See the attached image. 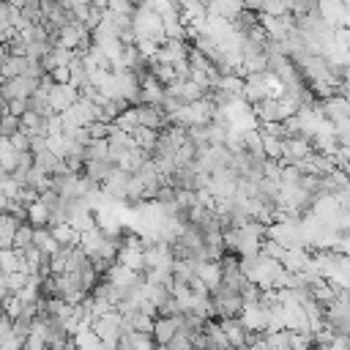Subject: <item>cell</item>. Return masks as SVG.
I'll use <instances>...</instances> for the list:
<instances>
[{
  "label": "cell",
  "instance_id": "1",
  "mask_svg": "<svg viewBox=\"0 0 350 350\" xmlns=\"http://www.w3.org/2000/svg\"><path fill=\"white\" fill-rule=\"evenodd\" d=\"M36 88H38V79H30L27 74L14 77V79H3L0 82V98L3 101H16V98L25 101L36 93Z\"/></svg>",
  "mask_w": 350,
  "mask_h": 350
},
{
  "label": "cell",
  "instance_id": "2",
  "mask_svg": "<svg viewBox=\"0 0 350 350\" xmlns=\"http://www.w3.org/2000/svg\"><path fill=\"white\" fill-rule=\"evenodd\" d=\"M317 14L331 27H347L350 25V5L342 0H323L317 3Z\"/></svg>",
  "mask_w": 350,
  "mask_h": 350
},
{
  "label": "cell",
  "instance_id": "3",
  "mask_svg": "<svg viewBox=\"0 0 350 350\" xmlns=\"http://www.w3.org/2000/svg\"><path fill=\"white\" fill-rule=\"evenodd\" d=\"M77 101H79V93H77V88H71V85H52V90L46 93V107H49L55 115L66 112V109L74 107Z\"/></svg>",
  "mask_w": 350,
  "mask_h": 350
},
{
  "label": "cell",
  "instance_id": "4",
  "mask_svg": "<svg viewBox=\"0 0 350 350\" xmlns=\"http://www.w3.org/2000/svg\"><path fill=\"white\" fill-rule=\"evenodd\" d=\"M134 115H137V126L150 129V131H161V129L170 126L167 118H164V112L159 107H150V104H137L134 107Z\"/></svg>",
  "mask_w": 350,
  "mask_h": 350
},
{
  "label": "cell",
  "instance_id": "5",
  "mask_svg": "<svg viewBox=\"0 0 350 350\" xmlns=\"http://www.w3.org/2000/svg\"><path fill=\"white\" fill-rule=\"evenodd\" d=\"M216 323H219V328H221V334H224V339L232 350H246V334L249 331L241 325L238 317H224V320H216Z\"/></svg>",
  "mask_w": 350,
  "mask_h": 350
},
{
  "label": "cell",
  "instance_id": "6",
  "mask_svg": "<svg viewBox=\"0 0 350 350\" xmlns=\"http://www.w3.org/2000/svg\"><path fill=\"white\" fill-rule=\"evenodd\" d=\"M317 109H320V115H323L328 123H336V120L350 118V101L342 98V96H331V98H325V101H317Z\"/></svg>",
  "mask_w": 350,
  "mask_h": 350
},
{
  "label": "cell",
  "instance_id": "7",
  "mask_svg": "<svg viewBox=\"0 0 350 350\" xmlns=\"http://www.w3.org/2000/svg\"><path fill=\"white\" fill-rule=\"evenodd\" d=\"M194 279L202 282L205 290H208V295H211V293L219 287V282H221V265H219V260H216V262H213V260L194 262Z\"/></svg>",
  "mask_w": 350,
  "mask_h": 350
},
{
  "label": "cell",
  "instance_id": "8",
  "mask_svg": "<svg viewBox=\"0 0 350 350\" xmlns=\"http://www.w3.org/2000/svg\"><path fill=\"white\" fill-rule=\"evenodd\" d=\"M241 325L249 331V334H265V309L257 304V306H243L241 314H238Z\"/></svg>",
  "mask_w": 350,
  "mask_h": 350
},
{
  "label": "cell",
  "instance_id": "9",
  "mask_svg": "<svg viewBox=\"0 0 350 350\" xmlns=\"http://www.w3.org/2000/svg\"><path fill=\"white\" fill-rule=\"evenodd\" d=\"M49 230V235L55 238V243L57 246H66V249H71V246H79V232L68 224V221H60V224H49L46 227Z\"/></svg>",
  "mask_w": 350,
  "mask_h": 350
},
{
  "label": "cell",
  "instance_id": "10",
  "mask_svg": "<svg viewBox=\"0 0 350 350\" xmlns=\"http://www.w3.org/2000/svg\"><path fill=\"white\" fill-rule=\"evenodd\" d=\"M68 63H71V52L63 49V46H49V52L38 60V66L44 68V74H49V71H55V68H63V66H68Z\"/></svg>",
  "mask_w": 350,
  "mask_h": 350
},
{
  "label": "cell",
  "instance_id": "11",
  "mask_svg": "<svg viewBox=\"0 0 350 350\" xmlns=\"http://www.w3.org/2000/svg\"><path fill=\"white\" fill-rule=\"evenodd\" d=\"M145 159H148V156H145L139 148H129V150H123V153L118 156V161H115V170L134 175V172L142 167V161H145Z\"/></svg>",
  "mask_w": 350,
  "mask_h": 350
},
{
  "label": "cell",
  "instance_id": "12",
  "mask_svg": "<svg viewBox=\"0 0 350 350\" xmlns=\"http://www.w3.org/2000/svg\"><path fill=\"white\" fill-rule=\"evenodd\" d=\"M112 172H115V167L109 161H85V167H82V175L96 186H101Z\"/></svg>",
  "mask_w": 350,
  "mask_h": 350
},
{
  "label": "cell",
  "instance_id": "13",
  "mask_svg": "<svg viewBox=\"0 0 350 350\" xmlns=\"http://www.w3.org/2000/svg\"><path fill=\"white\" fill-rule=\"evenodd\" d=\"M150 336H153V345H156V347H164V345L175 336V323H172V317H156Z\"/></svg>",
  "mask_w": 350,
  "mask_h": 350
},
{
  "label": "cell",
  "instance_id": "14",
  "mask_svg": "<svg viewBox=\"0 0 350 350\" xmlns=\"http://www.w3.org/2000/svg\"><path fill=\"white\" fill-rule=\"evenodd\" d=\"M16 271H25V260H22V252L16 249H0V273L8 276V273H16Z\"/></svg>",
  "mask_w": 350,
  "mask_h": 350
},
{
  "label": "cell",
  "instance_id": "15",
  "mask_svg": "<svg viewBox=\"0 0 350 350\" xmlns=\"http://www.w3.org/2000/svg\"><path fill=\"white\" fill-rule=\"evenodd\" d=\"M104 241H107V238L93 227V230H88V232H82V235H79V249L93 260V257L98 254V249L104 246Z\"/></svg>",
  "mask_w": 350,
  "mask_h": 350
},
{
  "label": "cell",
  "instance_id": "16",
  "mask_svg": "<svg viewBox=\"0 0 350 350\" xmlns=\"http://www.w3.org/2000/svg\"><path fill=\"white\" fill-rule=\"evenodd\" d=\"M22 221L8 216V213H0V249H14V232Z\"/></svg>",
  "mask_w": 350,
  "mask_h": 350
},
{
  "label": "cell",
  "instance_id": "17",
  "mask_svg": "<svg viewBox=\"0 0 350 350\" xmlns=\"http://www.w3.org/2000/svg\"><path fill=\"white\" fill-rule=\"evenodd\" d=\"M131 142H134V148H139L145 156H148V150L153 148V142H156V137H159V131H150V129H142V126H137L131 134Z\"/></svg>",
  "mask_w": 350,
  "mask_h": 350
},
{
  "label": "cell",
  "instance_id": "18",
  "mask_svg": "<svg viewBox=\"0 0 350 350\" xmlns=\"http://www.w3.org/2000/svg\"><path fill=\"white\" fill-rule=\"evenodd\" d=\"M33 246H36L41 254H46V257H49V254H55V252L60 249V246L55 243V238L49 235V230H46V227L33 230Z\"/></svg>",
  "mask_w": 350,
  "mask_h": 350
},
{
  "label": "cell",
  "instance_id": "19",
  "mask_svg": "<svg viewBox=\"0 0 350 350\" xmlns=\"http://www.w3.org/2000/svg\"><path fill=\"white\" fill-rule=\"evenodd\" d=\"M115 262L123 265V268H129V271H142V252L139 249H123L120 246Z\"/></svg>",
  "mask_w": 350,
  "mask_h": 350
},
{
  "label": "cell",
  "instance_id": "20",
  "mask_svg": "<svg viewBox=\"0 0 350 350\" xmlns=\"http://www.w3.org/2000/svg\"><path fill=\"white\" fill-rule=\"evenodd\" d=\"M123 339L129 345V350H156L153 336L150 334H139V331H123Z\"/></svg>",
  "mask_w": 350,
  "mask_h": 350
},
{
  "label": "cell",
  "instance_id": "21",
  "mask_svg": "<svg viewBox=\"0 0 350 350\" xmlns=\"http://www.w3.org/2000/svg\"><path fill=\"white\" fill-rule=\"evenodd\" d=\"M216 88H219L221 93H227V96H241V93H243V79L235 77V74H230V77H219Z\"/></svg>",
  "mask_w": 350,
  "mask_h": 350
},
{
  "label": "cell",
  "instance_id": "22",
  "mask_svg": "<svg viewBox=\"0 0 350 350\" xmlns=\"http://www.w3.org/2000/svg\"><path fill=\"white\" fill-rule=\"evenodd\" d=\"M109 126H115V129H120V131H126V134H131L134 129H137V115H134V107H129V109H123Z\"/></svg>",
  "mask_w": 350,
  "mask_h": 350
},
{
  "label": "cell",
  "instance_id": "23",
  "mask_svg": "<svg viewBox=\"0 0 350 350\" xmlns=\"http://www.w3.org/2000/svg\"><path fill=\"white\" fill-rule=\"evenodd\" d=\"M85 161H107V139H90L85 148Z\"/></svg>",
  "mask_w": 350,
  "mask_h": 350
},
{
  "label": "cell",
  "instance_id": "24",
  "mask_svg": "<svg viewBox=\"0 0 350 350\" xmlns=\"http://www.w3.org/2000/svg\"><path fill=\"white\" fill-rule=\"evenodd\" d=\"M27 246H33V227H30L27 221H22V224L16 227V232H14V249L22 252V249H27Z\"/></svg>",
  "mask_w": 350,
  "mask_h": 350
},
{
  "label": "cell",
  "instance_id": "25",
  "mask_svg": "<svg viewBox=\"0 0 350 350\" xmlns=\"http://www.w3.org/2000/svg\"><path fill=\"white\" fill-rule=\"evenodd\" d=\"M27 279H30V273H25V271L8 273V276H5V290H8V295H16V293L27 284Z\"/></svg>",
  "mask_w": 350,
  "mask_h": 350
},
{
  "label": "cell",
  "instance_id": "26",
  "mask_svg": "<svg viewBox=\"0 0 350 350\" xmlns=\"http://www.w3.org/2000/svg\"><path fill=\"white\" fill-rule=\"evenodd\" d=\"M8 142H11V150H14V153H30V137H27L22 129H19L16 134H11Z\"/></svg>",
  "mask_w": 350,
  "mask_h": 350
},
{
  "label": "cell",
  "instance_id": "27",
  "mask_svg": "<svg viewBox=\"0 0 350 350\" xmlns=\"http://www.w3.org/2000/svg\"><path fill=\"white\" fill-rule=\"evenodd\" d=\"M19 131V118H14V115H8V112H3L0 115V137H11V134H16Z\"/></svg>",
  "mask_w": 350,
  "mask_h": 350
},
{
  "label": "cell",
  "instance_id": "28",
  "mask_svg": "<svg viewBox=\"0 0 350 350\" xmlns=\"http://www.w3.org/2000/svg\"><path fill=\"white\" fill-rule=\"evenodd\" d=\"M243 74H265V55H254L243 60Z\"/></svg>",
  "mask_w": 350,
  "mask_h": 350
},
{
  "label": "cell",
  "instance_id": "29",
  "mask_svg": "<svg viewBox=\"0 0 350 350\" xmlns=\"http://www.w3.org/2000/svg\"><path fill=\"white\" fill-rule=\"evenodd\" d=\"M134 5H137V3H126V0H109V3H107V11H109V14H123V16H131V14H134Z\"/></svg>",
  "mask_w": 350,
  "mask_h": 350
},
{
  "label": "cell",
  "instance_id": "30",
  "mask_svg": "<svg viewBox=\"0 0 350 350\" xmlns=\"http://www.w3.org/2000/svg\"><path fill=\"white\" fill-rule=\"evenodd\" d=\"M153 202L156 205H172L175 202V189L172 186H159L156 194H153Z\"/></svg>",
  "mask_w": 350,
  "mask_h": 350
},
{
  "label": "cell",
  "instance_id": "31",
  "mask_svg": "<svg viewBox=\"0 0 350 350\" xmlns=\"http://www.w3.org/2000/svg\"><path fill=\"white\" fill-rule=\"evenodd\" d=\"M85 131H88V137H90V139H107L109 126H107V123H88V126H85Z\"/></svg>",
  "mask_w": 350,
  "mask_h": 350
},
{
  "label": "cell",
  "instance_id": "32",
  "mask_svg": "<svg viewBox=\"0 0 350 350\" xmlns=\"http://www.w3.org/2000/svg\"><path fill=\"white\" fill-rule=\"evenodd\" d=\"M49 79H52L55 85H68V66H63V68H55V71H49Z\"/></svg>",
  "mask_w": 350,
  "mask_h": 350
},
{
  "label": "cell",
  "instance_id": "33",
  "mask_svg": "<svg viewBox=\"0 0 350 350\" xmlns=\"http://www.w3.org/2000/svg\"><path fill=\"white\" fill-rule=\"evenodd\" d=\"M41 150H46V137L33 134V137H30V153L36 156V153H41Z\"/></svg>",
  "mask_w": 350,
  "mask_h": 350
},
{
  "label": "cell",
  "instance_id": "34",
  "mask_svg": "<svg viewBox=\"0 0 350 350\" xmlns=\"http://www.w3.org/2000/svg\"><path fill=\"white\" fill-rule=\"evenodd\" d=\"M8 153H14V150H11V142H8L5 137H0V159H5Z\"/></svg>",
  "mask_w": 350,
  "mask_h": 350
}]
</instances>
